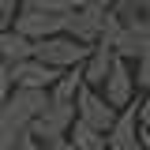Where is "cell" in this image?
Here are the masks:
<instances>
[{"instance_id": "obj_14", "label": "cell", "mask_w": 150, "mask_h": 150, "mask_svg": "<svg viewBox=\"0 0 150 150\" xmlns=\"http://www.w3.org/2000/svg\"><path fill=\"white\" fill-rule=\"evenodd\" d=\"M112 15L120 23H139V19H150V0H116L112 4Z\"/></svg>"}, {"instance_id": "obj_11", "label": "cell", "mask_w": 150, "mask_h": 150, "mask_svg": "<svg viewBox=\"0 0 150 150\" xmlns=\"http://www.w3.org/2000/svg\"><path fill=\"white\" fill-rule=\"evenodd\" d=\"M34 56H38L34 41H26V38L15 34V30H0V60L8 64V71L19 68V64H26V60H34Z\"/></svg>"}, {"instance_id": "obj_13", "label": "cell", "mask_w": 150, "mask_h": 150, "mask_svg": "<svg viewBox=\"0 0 150 150\" xmlns=\"http://www.w3.org/2000/svg\"><path fill=\"white\" fill-rule=\"evenodd\" d=\"M68 139H71L75 150H109V139H105V135H98L94 128L79 124V120H75V128H71V135H68Z\"/></svg>"}, {"instance_id": "obj_3", "label": "cell", "mask_w": 150, "mask_h": 150, "mask_svg": "<svg viewBox=\"0 0 150 150\" xmlns=\"http://www.w3.org/2000/svg\"><path fill=\"white\" fill-rule=\"evenodd\" d=\"M105 8H94V4H79L71 15L64 19V34L75 38L79 45H86V49H94L98 41H101V30H105Z\"/></svg>"}, {"instance_id": "obj_7", "label": "cell", "mask_w": 150, "mask_h": 150, "mask_svg": "<svg viewBox=\"0 0 150 150\" xmlns=\"http://www.w3.org/2000/svg\"><path fill=\"white\" fill-rule=\"evenodd\" d=\"M11 86H15V90H53L56 86V79H60V75L64 71H53V68H45V64H41V60H26V64H19V68H11Z\"/></svg>"}, {"instance_id": "obj_24", "label": "cell", "mask_w": 150, "mask_h": 150, "mask_svg": "<svg viewBox=\"0 0 150 150\" xmlns=\"http://www.w3.org/2000/svg\"><path fill=\"white\" fill-rule=\"evenodd\" d=\"M128 150H143V143H131V146H128Z\"/></svg>"}, {"instance_id": "obj_9", "label": "cell", "mask_w": 150, "mask_h": 150, "mask_svg": "<svg viewBox=\"0 0 150 150\" xmlns=\"http://www.w3.org/2000/svg\"><path fill=\"white\" fill-rule=\"evenodd\" d=\"M116 56L128 60V64L150 56V19H139V23H131L128 30H124L120 45H116Z\"/></svg>"}, {"instance_id": "obj_16", "label": "cell", "mask_w": 150, "mask_h": 150, "mask_svg": "<svg viewBox=\"0 0 150 150\" xmlns=\"http://www.w3.org/2000/svg\"><path fill=\"white\" fill-rule=\"evenodd\" d=\"M19 11H23V0H0V23H4V30L15 26Z\"/></svg>"}, {"instance_id": "obj_10", "label": "cell", "mask_w": 150, "mask_h": 150, "mask_svg": "<svg viewBox=\"0 0 150 150\" xmlns=\"http://www.w3.org/2000/svg\"><path fill=\"white\" fill-rule=\"evenodd\" d=\"M112 64H116V53L105 49V45H94L90 56H86V64H83V83L90 90H101L105 79H109V71H112Z\"/></svg>"}, {"instance_id": "obj_22", "label": "cell", "mask_w": 150, "mask_h": 150, "mask_svg": "<svg viewBox=\"0 0 150 150\" xmlns=\"http://www.w3.org/2000/svg\"><path fill=\"white\" fill-rule=\"evenodd\" d=\"M53 150H75V146H71V139H60V143H53Z\"/></svg>"}, {"instance_id": "obj_6", "label": "cell", "mask_w": 150, "mask_h": 150, "mask_svg": "<svg viewBox=\"0 0 150 150\" xmlns=\"http://www.w3.org/2000/svg\"><path fill=\"white\" fill-rule=\"evenodd\" d=\"M101 98H105L116 112L131 105V98H135V71H131L128 60H120V56H116L109 79H105V86H101Z\"/></svg>"}, {"instance_id": "obj_23", "label": "cell", "mask_w": 150, "mask_h": 150, "mask_svg": "<svg viewBox=\"0 0 150 150\" xmlns=\"http://www.w3.org/2000/svg\"><path fill=\"white\" fill-rule=\"evenodd\" d=\"M4 79H11V75H8V64L0 60V83H4Z\"/></svg>"}, {"instance_id": "obj_12", "label": "cell", "mask_w": 150, "mask_h": 150, "mask_svg": "<svg viewBox=\"0 0 150 150\" xmlns=\"http://www.w3.org/2000/svg\"><path fill=\"white\" fill-rule=\"evenodd\" d=\"M83 86H86V83H83V68H75V71H64L56 79V86L49 90V98L60 101V105H75V98H79Z\"/></svg>"}, {"instance_id": "obj_1", "label": "cell", "mask_w": 150, "mask_h": 150, "mask_svg": "<svg viewBox=\"0 0 150 150\" xmlns=\"http://www.w3.org/2000/svg\"><path fill=\"white\" fill-rule=\"evenodd\" d=\"M86 56H90V49L79 45L68 34H56V38H49V41L38 45V60L45 68H53V71H75V68L86 64Z\"/></svg>"}, {"instance_id": "obj_21", "label": "cell", "mask_w": 150, "mask_h": 150, "mask_svg": "<svg viewBox=\"0 0 150 150\" xmlns=\"http://www.w3.org/2000/svg\"><path fill=\"white\" fill-rule=\"evenodd\" d=\"M139 143H143V150H150V128H143V131H139Z\"/></svg>"}, {"instance_id": "obj_18", "label": "cell", "mask_w": 150, "mask_h": 150, "mask_svg": "<svg viewBox=\"0 0 150 150\" xmlns=\"http://www.w3.org/2000/svg\"><path fill=\"white\" fill-rule=\"evenodd\" d=\"M139 128H150V94L139 101Z\"/></svg>"}, {"instance_id": "obj_17", "label": "cell", "mask_w": 150, "mask_h": 150, "mask_svg": "<svg viewBox=\"0 0 150 150\" xmlns=\"http://www.w3.org/2000/svg\"><path fill=\"white\" fill-rule=\"evenodd\" d=\"M131 71H135V90H146V94H150V56L135 60Z\"/></svg>"}, {"instance_id": "obj_15", "label": "cell", "mask_w": 150, "mask_h": 150, "mask_svg": "<svg viewBox=\"0 0 150 150\" xmlns=\"http://www.w3.org/2000/svg\"><path fill=\"white\" fill-rule=\"evenodd\" d=\"M23 4L34 11H45V15H64V19L79 8V0H23Z\"/></svg>"}, {"instance_id": "obj_8", "label": "cell", "mask_w": 150, "mask_h": 150, "mask_svg": "<svg viewBox=\"0 0 150 150\" xmlns=\"http://www.w3.org/2000/svg\"><path fill=\"white\" fill-rule=\"evenodd\" d=\"M139 101H131L128 109L116 112V124H112V131L105 135L109 139V150H128L131 143H139Z\"/></svg>"}, {"instance_id": "obj_20", "label": "cell", "mask_w": 150, "mask_h": 150, "mask_svg": "<svg viewBox=\"0 0 150 150\" xmlns=\"http://www.w3.org/2000/svg\"><path fill=\"white\" fill-rule=\"evenodd\" d=\"M11 94H15V86H11V79H4V83H0V109H4V105L11 101Z\"/></svg>"}, {"instance_id": "obj_4", "label": "cell", "mask_w": 150, "mask_h": 150, "mask_svg": "<svg viewBox=\"0 0 150 150\" xmlns=\"http://www.w3.org/2000/svg\"><path fill=\"white\" fill-rule=\"evenodd\" d=\"M75 116H79V124L94 128L98 135H109L116 124V109L101 98V90H90V86H83L75 98Z\"/></svg>"}, {"instance_id": "obj_5", "label": "cell", "mask_w": 150, "mask_h": 150, "mask_svg": "<svg viewBox=\"0 0 150 150\" xmlns=\"http://www.w3.org/2000/svg\"><path fill=\"white\" fill-rule=\"evenodd\" d=\"M15 34H23L26 41H34V45H41V41H49V38L64 34V15H45V11H34V8H26L23 4V11H19L15 26H11Z\"/></svg>"}, {"instance_id": "obj_19", "label": "cell", "mask_w": 150, "mask_h": 150, "mask_svg": "<svg viewBox=\"0 0 150 150\" xmlns=\"http://www.w3.org/2000/svg\"><path fill=\"white\" fill-rule=\"evenodd\" d=\"M19 150H53V146H45V143H38L34 135H23V143H19Z\"/></svg>"}, {"instance_id": "obj_2", "label": "cell", "mask_w": 150, "mask_h": 150, "mask_svg": "<svg viewBox=\"0 0 150 150\" xmlns=\"http://www.w3.org/2000/svg\"><path fill=\"white\" fill-rule=\"evenodd\" d=\"M75 120H79V116H75V105H60V101L49 98V109L30 124V135H34L38 143L53 146V143H60V139H68V135H71Z\"/></svg>"}, {"instance_id": "obj_25", "label": "cell", "mask_w": 150, "mask_h": 150, "mask_svg": "<svg viewBox=\"0 0 150 150\" xmlns=\"http://www.w3.org/2000/svg\"><path fill=\"white\" fill-rule=\"evenodd\" d=\"M0 30H4V23H0Z\"/></svg>"}]
</instances>
